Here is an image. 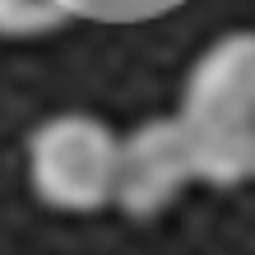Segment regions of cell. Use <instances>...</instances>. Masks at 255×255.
Masks as SVG:
<instances>
[{
	"mask_svg": "<svg viewBox=\"0 0 255 255\" xmlns=\"http://www.w3.org/2000/svg\"><path fill=\"white\" fill-rule=\"evenodd\" d=\"M204 186L255 176V28L223 33L200 51L181 88V112Z\"/></svg>",
	"mask_w": 255,
	"mask_h": 255,
	"instance_id": "cell-1",
	"label": "cell"
},
{
	"mask_svg": "<svg viewBox=\"0 0 255 255\" xmlns=\"http://www.w3.org/2000/svg\"><path fill=\"white\" fill-rule=\"evenodd\" d=\"M121 134L93 112H56L28 134V181L56 214H98L116 204Z\"/></svg>",
	"mask_w": 255,
	"mask_h": 255,
	"instance_id": "cell-2",
	"label": "cell"
},
{
	"mask_svg": "<svg viewBox=\"0 0 255 255\" xmlns=\"http://www.w3.org/2000/svg\"><path fill=\"white\" fill-rule=\"evenodd\" d=\"M186 186H204V181H200V158H195V144L181 116H153L121 139L116 209H126L130 218H153Z\"/></svg>",
	"mask_w": 255,
	"mask_h": 255,
	"instance_id": "cell-3",
	"label": "cell"
},
{
	"mask_svg": "<svg viewBox=\"0 0 255 255\" xmlns=\"http://www.w3.org/2000/svg\"><path fill=\"white\" fill-rule=\"evenodd\" d=\"M93 14V0H0V37H42Z\"/></svg>",
	"mask_w": 255,
	"mask_h": 255,
	"instance_id": "cell-4",
	"label": "cell"
}]
</instances>
